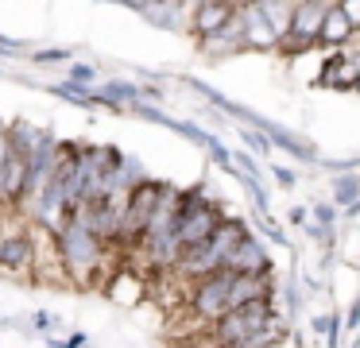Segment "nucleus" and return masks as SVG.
<instances>
[{
    "label": "nucleus",
    "mask_w": 360,
    "mask_h": 348,
    "mask_svg": "<svg viewBox=\"0 0 360 348\" xmlns=\"http://www.w3.org/2000/svg\"><path fill=\"white\" fill-rule=\"evenodd\" d=\"M221 221H225V217L217 213V205H210L198 190L182 193V201H179V244H182V252L202 247L205 240L217 232Z\"/></svg>",
    "instance_id": "3"
},
{
    "label": "nucleus",
    "mask_w": 360,
    "mask_h": 348,
    "mask_svg": "<svg viewBox=\"0 0 360 348\" xmlns=\"http://www.w3.org/2000/svg\"><path fill=\"white\" fill-rule=\"evenodd\" d=\"M337 198H341V201H352V198H356V182H352V178H341V186H337Z\"/></svg>",
    "instance_id": "12"
},
{
    "label": "nucleus",
    "mask_w": 360,
    "mask_h": 348,
    "mask_svg": "<svg viewBox=\"0 0 360 348\" xmlns=\"http://www.w3.org/2000/svg\"><path fill=\"white\" fill-rule=\"evenodd\" d=\"M267 325H271V306H267V298L264 302H248V306H240V309H229V314L213 325L210 340L217 348H248Z\"/></svg>",
    "instance_id": "2"
},
{
    "label": "nucleus",
    "mask_w": 360,
    "mask_h": 348,
    "mask_svg": "<svg viewBox=\"0 0 360 348\" xmlns=\"http://www.w3.org/2000/svg\"><path fill=\"white\" fill-rule=\"evenodd\" d=\"M233 20H236V8H229V4H198L194 8V27H198L202 39H213L217 31H225Z\"/></svg>",
    "instance_id": "8"
},
{
    "label": "nucleus",
    "mask_w": 360,
    "mask_h": 348,
    "mask_svg": "<svg viewBox=\"0 0 360 348\" xmlns=\"http://www.w3.org/2000/svg\"><path fill=\"white\" fill-rule=\"evenodd\" d=\"M240 20H244V46H275L279 35L271 31V23L264 20V8H240Z\"/></svg>",
    "instance_id": "9"
},
{
    "label": "nucleus",
    "mask_w": 360,
    "mask_h": 348,
    "mask_svg": "<svg viewBox=\"0 0 360 348\" xmlns=\"http://www.w3.org/2000/svg\"><path fill=\"white\" fill-rule=\"evenodd\" d=\"M225 271H233V275H248V278H259L267 275V252L259 240L244 236L240 244H236V252L225 259Z\"/></svg>",
    "instance_id": "7"
},
{
    "label": "nucleus",
    "mask_w": 360,
    "mask_h": 348,
    "mask_svg": "<svg viewBox=\"0 0 360 348\" xmlns=\"http://www.w3.org/2000/svg\"><path fill=\"white\" fill-rule=\"evenodd\" d=\"M326 4H295L290 15V35L283 39V46H310L321 39V23H326Z\"/></svg>",
    "instance_id": "6"
},
{
    "label": "nucleus",
    "mask_w": 360,
    "mask_h": 348,
    "mask_svg": "<svg viewBox=\"0 0 360 348\" xmlns=\"http://www.w3.org/2000/svg\"><path fill=\"white\" fill-rule=\"evenodd\" d=\"M356 77H360L356 66H352V62H345V58H333L326 70H321V82H326V85H352Z\"/></svg>",
    "instance_id": "11"
},
{
    "label": "nucleus",
    "mask_w": 360,
    "mask_h": 348,
    "mask_svg": "<svg viewBox=\"0 0 360 348\" xmlns=\"http://www.w3.org/2000/svg\"><path fill=\"white\" fill-rule=\"evenodd\" d=\"M352 35V20L345 15V8L341 4H333L326 12V23H321V43H345V39Z\"/></svg>",
    "instance_id": "10"
},
{
    "label": "nucleus",
    "mask_w": 360,
    "mask_h": 348,
    "mask_svg": "<svg viewBox=\"0 0 360 348\" xmlns=\"http://www.w3.org/2000/svg\"><path fill=\"white\" fill-rule=\"evenodd\" d=\"M233 283H236L233 271H217V275H210V278H202V283H194V290H190V309H194V317H202V321H213V325H217L221 317L229 314Z\"/></svg>",
    "instance_id": "4"
},
{
    "label": "nucleus",
    "mask_w": 360,
    "mask_h": 348,
    "mask_svg": "<svg viewBox=\"0 0 360 348\" xmlns=\"http://www.w3.org/2000/svg\"><path fill=\"white\" fill-rule=\"evenodd\" d=\"M0 267L8 271H35V236L24 228H0Z\"/></svg>",
    "instance_id": "5"
},
{
    "label": "nucleus",
    "mask_w": 360,
    "mask_h": 348,
    "mask_svg": "<svg viewBox=\"0 0 360 348\" xmlns=\"http://www.w3.org/2000/svg\"><path fill=\"white\" fill-rule=\"evenodd\" d=\"M55 252H58V267L63 275L78 278L82 286L94 283V271L101 267V255H105V244L78 213L55 232Z\"/></svg>",
    "instance_id": "1"
}]
</instances>
